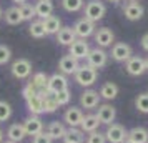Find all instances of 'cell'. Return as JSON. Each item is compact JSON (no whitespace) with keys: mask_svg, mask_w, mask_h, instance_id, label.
<instances>
[{"mask_svg":"<svg viewBox=\"0 0 148 143\" xmlns=\"http://www.w3.org/2000/svg\"><path fill=\"white\" fill-rule=\"evenodd\" d=\"M128 2H138V0H128Z\"/></svg>","mask_w":148,"mask_h":143,"instance_id":"cell-50","label":"cell"},{"mask_svg":"<svg viewBox=\"0 0 148 143\" xmlns=\"http://www.w3.org/2000/svg\"><path fill=\"white\" fill-rule=\"evenodd\" d=\"M10 58H12V50H10V47L0 43V65H5Z\"/></svg>","mask_w":148,"mask_h":143,"instance_id":"cell-38","label":"cell"},{"mask_svg":"<svg viewBox=\"0 0 148 143\" xmlns=\"http://www.w3.org/2000/svg\"><path fill=\"white\" fill-rule=\"evenodd\" d=\"M88 52H90V45H88V42L83 40V38H77V40L68 47V55H72L77 60L87 58Z\"/></svg>","mask_w":148,"mask_h":143,"instance_id":"cell-12","label":"cell"},{"mask_svg":"<svg viewBox=\"0 0 148 143\" xmlns=\"http://www.w3.org/2000/svg\"><path fill=\"white\" fill-rule=\"evenodd\" d=\"M30 83H32L38 92H40V90H45L47 88V83H48V75L43 73V72H38V73H35V75L32 77Z\"/></svg>","mask_w":148,"mask_h":143,"instance_id":"cell-31","label":"cell"},{"mask_svg":"<svg viewBox=\"0 0 148 143\" xmlns=\"http://www.w3.org/2000/svg\"><path fill=\"white\" fill-rule=\"evenodd\" d=\"M123 143H133V142H132V140H128V138H127V140H125Z\"/></svg>","mask_w":148,"mask_h":143,"instance_id":"cell-48","label":"cell"},{"mask_svg":"<svg viewBox=\"0 0 148 143\" xmlns=\"http://www.w3.org/2000/svg\"><path fill=\"white\" fill-rule=\"evenodd\" d=\"M22 95H23V98H25V100H28V98H32V96L38 95V90H37L32 83L28 82L27 85L23 87V90H22Z\"/></svg>","mask_w":148,"mask_h":143,"instance_id":"cell-39","label":"cell"},{"mask_svg":"<svg viewBox=\"0 0 148 143\" xmlns=\"http://www.w3.org/2000/svg\"><path fill=\"white\" fill-rule=\"evenodd\" d=\"M18 12L22 15V20L23 22H32L37 17L35 15V7L32 3H23V5H18Z\"/></svg>","mask_w":148,"mask_h":143,"instance_id":"cell-30","label":"cell"},{"mask_svg":"<svg viewBox=\"0 0 148 143\" xmlns=\"http://www.w3.org/2000/svg\"><path fill=\"white\" fill-rule=\"evenodd\" d=\"M80 68V63L77 58H73L72 55H65V57H62L60 62H58V70H60V73L63 75H75L77 73V70Z\"/></svg>","mask_w":148,"mask_h":143,"instance_id":"cell-13","label":"cell"},{"mask_svg":"<svg viewBox=\"0 0 148 143\" xmlns=\"http://www.w3.org/2000/svg\"><path fill=\"white\" fill-rule=\"evenodd\" d=\"M112 58L115 62H127L132 55H133V50L132 47L125 43V42H118V43H113V47H112Z\"/></svg>","mask_w":148,"mask_h":143,"instance_id":"cell-11","label":"cell"},{"mask_svg":"<svg viewBox=\"0 0 148 143\" xmlns=\"http://www.w3.org/2000/svg\"><path fill=\"white\" fill-rule=\"evenodd\" d=\"M118 92H120V88H118V85L113 82H107L101 85L100 88V98H105V100H113V98H116L118 96Z\"/></svg>","mask_w":148,"mask_h":143,"instance_id":"cell-23","label":"cell"},{"mask_svg":"<svg viewBox=\"0 0 148 143\" xmlns=\"http://www.w3.org/2000/svg\"><path fill=\"white\" fill-rule=\"evenodd\" d=\"M65 131H67L65 125H63L62 122H58V120L52 122L47 127V135L50 136L52 140H62V138L65 136Z\"/></svg>","mask_w":148,"mask_h":143,"instance_id":"cell-22","label":"cell"},{"mask_svg":"<svg viewBox=\"0 0 148 143\" xmlns=\"http://www.w3.org/2000/svg\"><path fill=\"white\" fill-rule=\"evenodd\" d=\"M3 18H5V22H7L8 25H18V23H22V15L20 12H18V7H10L5 10V14H3Z\"/></svg>","mask_w":148,"mask_h":143,"instance_id":"cell-27","label":"cell"},{"mask_svg":"<svg viewBox=\"0 0 148 143\" xmlns=\"http://www.w3.org/2000/svg\"><path fill=\"white\" fill-rule=\"evenodd\" d=\"M63 140L73 142V143H85V133L80 128H67Z\"/></svg>","mask_w":148,"mask_h":143,"instance_id":"cell-28","label":"cell"},{"mask_svg":"<svg viewBox=\"0 0 148 143\" xmlns=\"http://www.w3.org/2000/svg\"><path fill=\"white\" fill-rule=\"evenodd\" d=\"M107 2H110V3H115V5H116V3H120L121 0H107Z\"/></svg>","mask_w":148,"mask_h":143,"instance_id":"cell-43","label":"cell"},{"mask_svg":"<svg viewBox=\"0 0 148 143\" xmlns=\"http://www.w3.org/2000/svg\"><path fill=\"white\" fill-rule=\"evenodd\" d=\"M141 48H143L145 52H148V32L141 37Z\"/></svg>","mask_w":148,"mask_h":143,"instance_id":"cell-41","label":"cell"},{"mask_svg":"<svg viewBox=\"0 0 148 143\" xmlns=\"http://www.w3.org/2000/svg\"><path fill=\"white\" fill-rule=\"evenodd\" d=\"M108 63V53L103 48L97 47V48H90V52L87 55V65H90L95 70H100Z\"/></svg>","mask_w":148,"mask_h":143,"instance_id":"cell-3","label":"cell"},{"mask_svg":"<svg viewBox=\"0 0 148 143\" xmlns=\"http://www.w3.org/2000/svg\"><path fill=\"white\" fill-rule=\"evenodd\" d=\"M47 90L52 95H57L63 90H68V78L63 73H53L52 77H48Z\"/></svg>","mask_w":148,"mask_h":143,"instance_id":"cell-8","label":"cell"},{"mask_svg":"<svg viewBox=\"0 0 148 143\" xmlns=\"http://www.w3.org/2000/svg\"><path fill=\"white\" fill-rule=\"evenodd\" d=\"M105 138H107V143H123L128 138V131L120 123H112L108 125L105 131Z\"/></svg>","mask_w":148,"mask_h":143,"instance_id":"cell-4","label":"cell"},{"mask_svg":"<svg viewBox=\"0 0 148 143\" xmlns=\"http://www.w3.org/2000/svg\"><path fill=\"white\" fill-rule=\"evenodd\" d=\"M27 110L32 113V115H42L43 113V100H42L40 95H35L32 98L27 100Z\"/></svg>","mask_w":148,"mask_h":143,"instance_id":"cell-26","label":"cell"},{"mask_svg":"<svg viewBox=\"0 0 148 143\" xmlns=\"http://www.w3.org/2000/svg\"><path fill=\"white\" fill-rule=\"evenodd\" d=\"M14 110H12V105L5 100H0V122H7L8 118L12 116Z\"/></svg>","mask_w":148,"mask_h":143,"instance_id":"cell-35","label":"cell"},{"mask_svg":"<svg viewBox=\"0 0 148 143\" xmlns=\"http://www.w3.org/2000/svg\"><path fill=\"white\" fill-rule=\"evenodd\" d=\"M62 7L67 12H78L85 7V2L83 0H62Z\"/></svg>","mask_w":148,"mask_h":143,"instance_id":"cell-32","label":"cell"},{"mask_svg":"<svg viewBox=\"0 0 148 143\" xmlns=\"http://www.w3.org/2000/svg\"><path fill=\"white\" fill-rule=\"evenodd\" d=\"M34 7H35V15L40 20H45V18L53 15V2L52 0H38Z\"/></svg>","mask_w":148,"mask_h":143,"instance_id":"cell-18","label":"cell"},{"mask_svg":"<svg viewBox=\"0 0 148 143\" xmlns=\"http://www.w3.org/2000/svg\"><path fill=\"white\" fill-rule=\"evenodd\" d=\"M3 142V131H2V130H0V143Z\"/></svg>","mask_w":148,"mask_h":143,"instance_id":"cell-44","label":"cell"},{"mask_svg":"<svg viewBox=\"0 0 148 143\" xmlns=\"http://www.w3.org/2000/svg\"><path fill=\"white\" fill-rule=\"evenodd\" d=\"M75 40H77V35H75L72 27H62L57 32V42L63 47H70Z\"/></svg>","mask_w":148,"mask_h":143,"instance_id":"cell-19","label":"cell"},{"mask_svg":"<svg viewBox=\"0 0 148 143\" xmlns=\"http://www.w3.org/2000/svg\"><path fill=\"white\" fill-rule=\"evenodd\" d=\"M55 96V100H57V103L60 105V107H63V105H68L70 103V100H72V93H70V90H63V92H60V93H57Z\"/></svg>","mask_w":148,"mask_h":143,"instance_id":"cell-37","label":"cell"},{"mask_svg":"<svg viewBox=\"0 0 148 143\" xmlns=\"http://www.w3.org/2000/svg\"><path fill=\"white\" fill-rule=\"evenodd\" d=\"M125 70H127L128 75L132 77H140L147 72V67H145V58L141 57H136V55H132L127 62H125Z\"/></svg>","mask_w":148,"mask_h":143,"instance_id":"cell-7","label":"cell"},{"mask_svg":"<svg viewBox=\"0 0 148 143\" xmlns=\"http://www.w3.org/2000/svg\"><path fill=\"white\" fill-rule=\"evenodd\" d=\"M34 143H53V140L47 135V131H42L34 136Z\"/></svg>","mask_w":148,"mask_h":143,"instance_id":"cell-40","label":"cell"},{"mask_svg":"<svg viewBox=\"0 0 148 143\" xmlns=\"http://www.w3.org/2000/svg\"><path fill=\"white\" fill-rule=\"evenodd\" d=\"M83 118V112L78 107H70L63 113V122L68 125V128H78Z\"/></svg>","mask_w":148,"mask_h":143,"instance_id":"cell-15","label":"cell"},{"mask_svg":"<svg viewBox=\"0 0 148 143\" xmlns=\"http://www.w3.org/2000/svg\"><path fill=\"white\" fill-rule=\"evenodd\" d=\"M93 38H95L97 45L100 48H107V47H112V45H113L115 34L108 27H101V28H97V30H95Z\"/></svg>","mask_w":148,"mask_h":143,"instance_id":"cell-10","label":"cell"},{"mask_svg":"<svg viewBox=\"0 0 148 143\" xmlns=\"http://www.w3.org/2000/svg\"><path fill=\"white\" fill-rule=\"evenodd\" d=\"M42 100H43V113H55L58 110V107H60L53 95H48L45 98H42Z\"/></svg>","mask_w":148,"mask_h":143,"instance_id":"cell-33","label":"cell"},{"mask_svg":"<svg viewBox=\"0 0 148 143\" xmlns=\"http://www.w3.org/2000/svg\"><path fill=\"white\" fill-rule=\"evenodd\" d=\"M128 140L133 143H148V130L143 127H135L128 131Z\"/></svg>","mask_w":148,"mask_h":143,"instance_id":"cell-24","label":"cell"},{"mask_svg":"<svg viewBox=\"0 0 148 143\" xmlns=\"http://www.w3.org/2000/svg\"><path fill=\"white\" fill-rule=\"evenodd\" d=\"M98 127H100V122H98L97 115H92V113H90V115H83L78 128H80L83 133H92V131H97Z\"/></svg>","mask_w":148,"mask_h":143,"instance_id":"cell-20","label":"cell"},{"mask_svg":"<svg viewBox=\"0 0 148 143\" xmlns=\"http://www.w3.org/2000/svg\"><path fill=\"white\" fill-rule=\"evenodd\" d=\"M2 143H15V142H12V140H5V142H2Z\"/></svg>","mask_w":148,"mask_h":143,"instance_id":"cell-47","label":"cell"},{"mask_svg":"<svg viewBox=\"0 0 148 143\" xmlns=\"http://www.w3.org/2000/svg\"><path fill=\"white\" fill-rule=\"evenodd\" d=\"M135 108L141 113H148V92L140 93L135 98Z\"/></svg>","mask_w":148,"mask_h":143,"instance_id":"cell-34","label":"cell"},{"mask_svg":"<svg viewBox=\"0 0 148 143\" xmlns=\"http://www.w3.org/2000/svg\"><path fill=\"white\" fill-rule=\"evenodd\" d=\"M85 18L88 20H92L93 23H97L98 20H101L105 14H107V7H105V3L100 2V0H88L87 3H85Z\"/></svg>","mask_w":148,"mask_h":143,"instance_id":"cell-2","label":"cell"},{"mask_svg":"<svg viewBox=\"0 0 148 143\" xmlns=\"http://www.w3.org/2000/svg\"><path fill=\"white\" fill-rule=\"evenodd\" d=\"M42 22H43V28H45L47 35H57V32L62 28V20L58 17H55V15H52V17H48V18H45Z\"/></svg>","mask_w":148,"mask_h":143,"instance_id":"cell-25","label":"cell"},{"mask_svg":"<svg viewBox=\"0 0 148 143\" xmlns=\"http://www.w3.org/2000/svg\"><path fill=\"white\" fill-rule=\"evenodd\" d=\"M12 2H14V3H17V7H18V5H23V3H27L28 0H12Z\"/></svg>","mask_w":148,"mask_h":143,"instance_id":"cell-42","label":"cell"},{"mask_svg":"<svg viewBox=\"0 0 148 143\" xmlns=\"http://www.w3.org/2000/svg\"><path fill=\"white\" fill-rule=\"evenodd\" d=\"M25 136H27V133H25V128H23L22 123H14V125L8 127L7 140H12V142H15V143H20Z\"/></svg>","mask_w":148,"mask_h":143,"instance_id":"cell-21","label":"cell"},{"mask_svg":"<svg viewBox=\"0 0 148 143\" xmlns=\"http://www.w3.org/2000/svg\"><path fill=\"white\" fill-rule=\"evenodd\" d=\"M3 17V10H2V7H0V18Z\"/></svg>","mask_w":148,"mask_h":143,"instance_id":"cell-46","label":"cell"},{"mask_svg":"<svg viewBox=\"0 0 148 143\" xmlns=\"http://www.w3.org/2000/svg\"><path fill=\"white\" fill-rule=\"evenodd\" d=\"M80 105L85 110H93L100 105V93L95 90H85L80 95Z\"/></svg>","mask_w":148,"mask_h":143,"instance_id":"cell-14","label":"cell"},{"mask_svg":"<svg viewBox=\"0 0 148 143\" xmlns=\"http://www.w3.org/2000/svg\"><path fill=\"white\" fill-rule=\"evenodd\" d=\"M10 72H12V75H14L15 78L25 80V78H28L30 73H32V62L27 60V58H18V60H15L14 63H12Z\"/></svg>","mask_w":148,"mask_h":143,"instance_id":"cell-6","label":"cell"},{"mask_svg":"<svg viewBox=\"0 0 148 143\" xmlns=\"http://www.w3.org/2000/svg\"><path fill=\"white\" fill-rule=\"evenodd\" d=\"M75 82L82 85V87H92L97 78H98V70L92 68L90 65H80V68L75 73Z\"/></svg>","mask_w":148,"mask_h":143,"instance_id":"cell-1","label":"cell"},{"mask_svg":"<svg viewBox=\"0 0 148 143\" xmlns=\"http://www.w3.org/2000/svg\"><path fill=\"white\" fill-rule=\"evenodd\" d=\"M22 125L25 128V133L30 136H35L43 131V122L40 120V116H37V115H30L28 118H25V122Z\"/></svg>","mask_w":148,"mask_h":143,"instance_id":"cell-16","label":"cell"},{"mask_svg":"<svg viewBox=\"0 0 148 143\" xmlns=\"http://www.w3.org/2000/svg\"><path fill=\"white\" fill-rule=\"evenodd\" d=\"M63 143H73V142H67V140H63Z\"/></svg>","mask_w":148,"mask_h":143,"instance_id":"cell-49","label":"cell"},{"mask_svg":"<svg viewBox=\"0 0 148 143\" xmlns=\"http://www.w3.org/2000/svg\"><path fill=\"white\" fill-rule=\"evenodd\" d=\"M28 34L32 35L34 38H43L45 37V28H43V22L38 18V20H32L30 25H28Z\"/></svg>","mask_w":148,"mask_h":143,"instance_id":"cell-29","label":"cell"},{"mask_svg":"<svg viewBox=\"0 0 148 143\" xmlns=\"http://www.w3.org/2000/svg\"><path fill=\"white\" fill-rule=\"evenodd\" d=\"M97 118L103 125H112V123H115V118H116V108H115L113 105H110V103L98 105V108H97Z\"/></svg>","mask_w":148,"mask_h":143,"instance_id":"cell-9","label":"cell"},{"mask_svg":"<svg viewBox=\"0 0 148 143\" xmlns=\"http://www.w3.org/2000/svg\"><path fill=\"white\" fill-rule=\"evenodd\" d=\"M145 67H147V70H148V57L145 58Z\"/></svg>","mask_w":148,"mask_h":143,"instance_id":"cell-45","label":"cell"},{"mask_svg":"<svg viewBox=\"0 0 148 143\" xmlns=\"http://www.w3.org/2000/svg\"><path fill=\"white\" fill-rule=\"evenodd\" d=\"M85 143H107V138H105V133H101V131H92V133H88L87 140Z\"/></svg>","mask_w":148,"mask_h":143,"instance_id":"cell-36","label":"cell"},{"mask_svg":"<svg viewBox=\"0 0 148 143\" xmlns=\"http://www.w3.org/2000/svg\"><path fill=\"white\" fill-rule=\"evenodd\" d=\"M72 28H73L77 38H83V40H87L88 37H92V35L95 34V30H97V27H95L93 22L88 20V18H85V17L75 22V25Z\"/></svg>","mask_w":148,"mask_h":143,"instance_id":"cell-5","label":"cell"},{"mask_svg":"<svg viewBox=\"0 0 148 143\" xmlns=\"http://www.w3.org/2000/svg\"><path fill=\"white\" fill-rule=\"evenodd\" d=\"M123 14H125V17H127L128 20L135 22V20H140L141 17H143L145 8L138 2H128L127 5L123 7Z\"/></svg>","mask_w":148,"mask_h":143,"instance_id":"cell-17","label":"cell"}]
</instances>
